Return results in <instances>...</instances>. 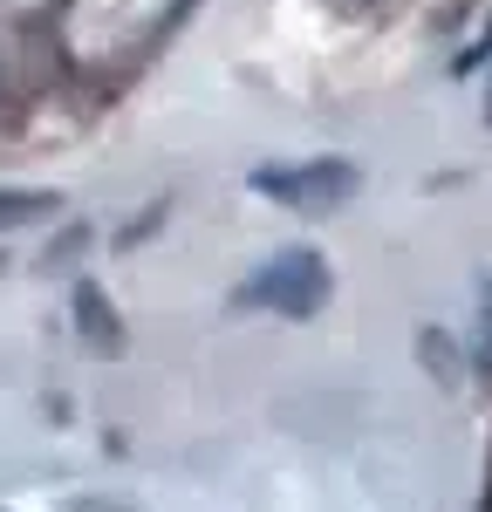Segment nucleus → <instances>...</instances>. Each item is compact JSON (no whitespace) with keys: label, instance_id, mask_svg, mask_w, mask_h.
I'll use <instances>...</instances> for the list:
<instances>
[{"label":"nucleus","instance_id":"obj_8","mask_svg":"<svg viewBox=\"0 0 492 512\" xmlns=\"http://www.w3.org/2000/svg\"><path fill=\"white\" fill-rule=\"evenodd\" d=\"M486 123H492V89H486Z\"/></svg>","mask_w":492,"mask_h":512},{"label":"nucleus","instance_id":"obj_7","mask_svg":"<svg viewBox=\"0 0 492 512\" xmlns=\"http://www.w3.org/2000/svg\"><path fill=\"white\" fill-rule=\"evenodd\" d=\"M486 55H492V28H486V41H479V48H465V55H458V69H479Z\"/></svg>","mask_w":492,"mask_h":512},{"label":"nucleus","instance_id":"obj_4","mask_svg":"<svg viewBox=\"0 0 492 512\" xmlns=\"http://www.w3.org/2000/svg\"><path fill=\"white\" fill-rule=\"evenodd\" d=\"M55 192H21V185H0V233H14V226H41V219H55Z\"/></svg>","mask_w":492,"mask_h":512},{"label":"nucleus","instance_id":"obj_3","mask_svg":"<svg viewBox=\"0 0 492 512\" xmlns=\"http://www.w3.org/2000/svg\"><path fill=\"white\" fill-rule=\"evenodd\" d=\"M76 328H82V342H89V349H123L117 315H110V301H103V287H96V280H82V287H76Z\"/></svg>","mask_w":492,"mask_h":512},{"label":"nucleus","instance_id":"obj_6","mask_svg":"<svg viewBox=\"0 0 492 512\" xmlns=\"http://www.w3.org/2000/svg\"><path fill=\"white\" fill-rule=\"evenodd\" d=\"M424 362H438V376H445V383L458 376V369H451V342H445V335H424Z\"/></svg>","mask_w":492,"mask_h":512},{"label":"nucleus","instance_id":"obj_2","mask_svg":"<svg viewBox=\"0 0 492 512\" xmlns=\"http://www.w3.org/2000/svg\"><path fill=\"white\" fill-rule=\"evenodd\" d=\"M246 185L260 198H274L287 212H342L349 198L363 192V171L349 158H315V164H260L246 171Z\"/></svg>","mask_w":492,"mask_h":512},{"label":"nucleus","instance_id":"obj_5","mask_svg":"<svg viewBox=\"0 0 492 512\" xmlns=\"http://www.w3.org/2000/svg\"><path fill=\"white\" fill-rule=\"evenodd\" d=\"M479 369H492V280H486V308H479Z\"/></svg>","mask_w":492,"mask_h":512},{"label":"nucleus","instance_id":"obj_1","mask_svg":"<svg viewBox=\"0 0 492 512\" xmlns=\"http://www.w3.org/2000/svg\"><path fill=\"white\" fill-rule=\"evenodd\" d=\"M328 260L315 253V246H287V253H274L260 274L240 287V301H253V308H267V315H287V321H315L328 301Z\"/></svg>","mask_w":492,"mask_h":512}]
</instances>
